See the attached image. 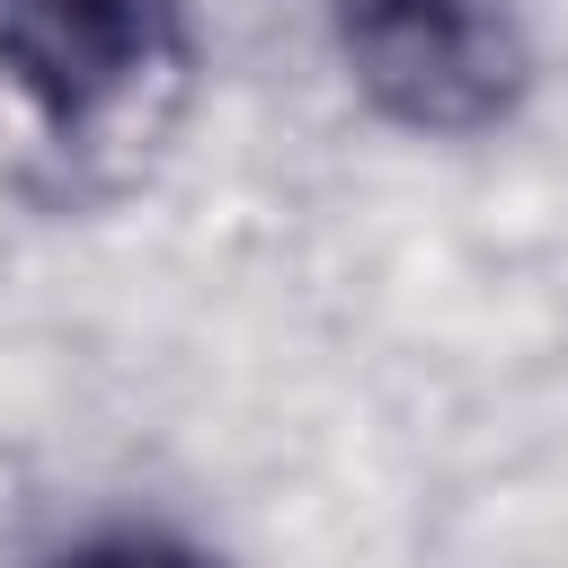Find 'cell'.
I'll use <instances>...</instances> for the list:
<instances>
[{
	"instance_id": "cell-1",
	"label": "cell",
	"mask_w": 568,
	"mask_h": 568,
	"mask_svg": "<svg viewBox=\"0 0 568 568\" xmlns=\"http://www.w3.org/2000/svg\"><path fill=\"white\" fill-rule=\"evenodd\" d=\"M195 89L186 0H0V186H133Z\"/></svg>"
},
{
	"instance_id": "cell-2",
	"label": "cell",
	"mask_w": 568,
	"mask_h": 568,
	"mask_svg": "<svg viewBox=\"0 0 568 568\" xmlns=\"http://www.w3.org/2000/svg\"><path fill=\"white\" fill-rule=\"evenodd\" d=\"M328 36L355 98L426 142L497 133L532 80L506 0H328Z\"/></svg>"
},
{
	"instance_id": "cell-3",
	"label": "cell",
	"mask_w": 568,
	"mask_h": 568,
	"mask_svg": "<svg viewBox=\"0 0 568 568\" xmlns=\"http://www.w3.org/2000/svg\"><path fill=\"white\" fill-rule=\"evenodd\" d=\"M36 568H222V559H213L204 541L169 532V524H98V532L44 550Z\"/></svg>"
}]
</instances>
